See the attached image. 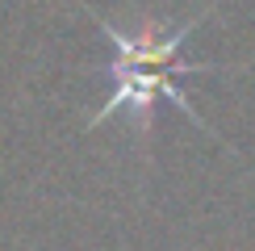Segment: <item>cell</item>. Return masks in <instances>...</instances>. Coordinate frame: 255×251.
<instances>
[{
    "instance_id": "1",
    "label": "cell",
    "mask_w": 255,
    "mask_h": 251,
    "mask_svg": "<svg viewBox=\"0 0 255 251\" xmlns=\"http://www.w3.org/2000/svg\"><path fill=\"white\" fill-rule=\"evenodd\" d=\"M97 25H101V34L118 46V59H113V84H118V88H113V97L105 101L97 113H92L88 126H101L118 109H134L138 122H142L138 130H142V138H146L151 126H155V101H172L193 126L209 130V126L201 122V113L188 105V97L176 88V76H205V71H214V63H184L180 59L184 38L193 34V25H201V21H188V25H180V29H163V21L142 17L134 29H118L113 21L97 17Z\"/></svg>"
}]
</instances>
